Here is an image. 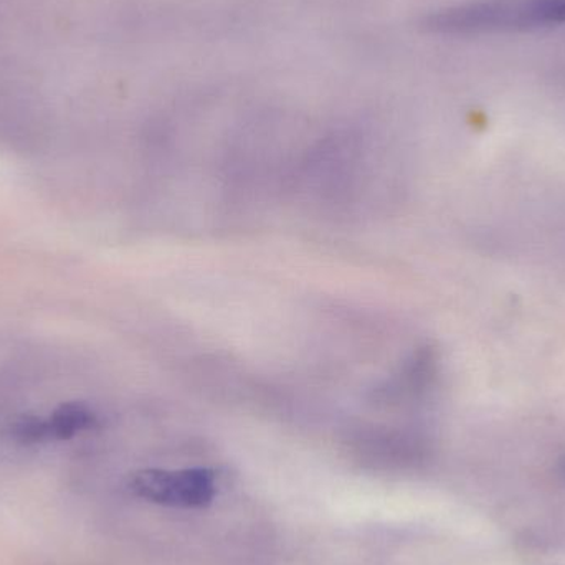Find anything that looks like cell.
<instances>
[{
    "label": "cell",
    "mask_w": 565,
    "mask_h": 565,
    "mask_svg": "<svg viewBox=\"0 0 565 565\" xmlns=\"http://www.w3.org/2000/svg\"><path fill=\"white\" fill-rule=\"evenodd\" d=\"M565 25V0H473L425 17L434 35L480 36Z\"/></svg>",
    "instance_id": "1"
},
{
    "label": "cell",
    "mask_w": 565,
    "mask_h": 565,
    "mask_svg": "<svg viewBox=\"0 0 565 565\" xmlns=\"http://www.w3.org/2000/svg\"><path fill=\"white\" fill-rule=\"evenodd\" d=\"M215 473L209 468L185 470H142L132 475L129 490L149 503L195 510L214 501L217 493Z\"/></svg>",
    "instance_id": "2"
},
{
    "label": "cell",
    "mask_w": 565,
    "mask_h": 565,
    "mask_svg": "<svg viewBox=\"0 0 565 565\" xmlns=\"http://www.w3.org/2000/svg\"><path fill=\"white\" fill-rule=\"evenodd\" d=\"M95 424V415L79 404L62 405L45 420L46 438L68 440L79 431L88 430Z\"/></svg>",
    "instance_id": "3"
}]
</instances>
